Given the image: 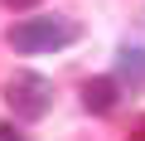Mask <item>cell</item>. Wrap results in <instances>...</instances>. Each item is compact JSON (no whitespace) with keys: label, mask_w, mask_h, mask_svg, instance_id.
<instances>
[{"label":"cell","mask_w":145,"mask_h":141,"mask_svg":"<svg viewBox=\"0 0 145 141\" xmlns=\"http://www.w3.org/2000/svg\"><path fill=\"white\" fill-rule=\"evenodd\" d=\"M72 39H78V24H72L68 15H39V20H20L10 24L5 44L15 54H48V49H68Z\"/></svg>","instance_id":"1"},{"label":"cell","mask_w":145,"mask_h":141,"mask_svg":"<svg viewBox=\"0 0 145 141\" xmlns=\"http://www.w3.org/2000/svg\"><path fill=\"white\" fill-rule=\"evenodd\" d=\"M5 102L20 122H44L53 112V83L44 73H29V68H20V73H10L5 83Z\"/></svg>","instance_id":"2"},{"label":"cell","mask_w":145,"mask_h":141,"mask_svg":"<svg viewBox=\"0 0 145 141\" xmlns=\"http://www.w3.org/2000/svg\"><path fill=\"white\" fill-rule=\"evenodd\" d=\"M116 97H121V83H116V78H87V83H82V107L97 112V117H106V112L116 107Z\"/></svg>","instance_id":"3"},{"label":"cell","mask_w":145,"mask_h":141,"mask_svg":"<svg viewBox=\"0 0 145 141\" xmlns=\"http://www.w3.org/2000/svg\"><path fill=\"white\" fill-rule=\"evenodd\" d=\"M116 83L145 88V44H126V49L116 54Z\"/></svg>","instance_id":"4"},{"label":"cell","mask_w":145,"mask_h":141,"mask_svg":"<svg viewBox=\"0 0 145 141\" xmlns=\"http://www.w3.org/2000/svg\"><path fill=\"white\" fill-rule=\"evenodd\" d=\"M126 141H145V117H135V122H131V131H126Z\"/></svg>","instance_id":"5"},{"label":"cell","mask_w":145,"mask_h":141,"mask_svg":"<svg viewBox=\"0 0 145 141\" xmlns=\"http://www.w3.org/2000/svg\"><path fill=\"white\" fill-rule=\"evenodd\" d=\"M0 141H24V136H20V131H15L10 122H0Z\"/></svg>","instance_id":"6"},{"label":"cell","mask_w":145,"mask_h":141,"mask_svg":"<svg viewBox=\"0 0 145 141\" xmlns=\"http://www.w3.org/2000/svg\"><path fill=\"white\" fill-rule=\"evenodd\" d=\"M5 5H10V10H34L39 0H5Z\"/></svg>","instance_id":"7"}]
</instances>
